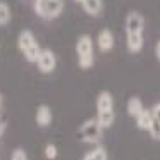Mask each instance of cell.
<instances>
[{
    "label": "cell",
    "instance_id": "5b68a950",
    "mask_svg": "<svg viewBox=\"0 0 160 160\" xmlns=\"http://www.w3.org/2000/svg\"><path fill=\"white\" fill-rule=\"evenodd\" d=\"M78 66L83 71H88L95 66V42L90 35H81L76 42Z\"/></svg>",
    "mask_w": 160,
    "mask_h": 160
},
{
    "label": "cell",
    "instance_id": "d6986e66",
    "mask_svg": "<svg viewBox=\"0 0 160 160\" xmlns=\"http://www.w3.org/2000/svg\"><path fill=\"white\" fill-rule=\"evenodd\" d=\"M155 57L160 60V40H158V43L155 45Z\"/></svg>",
    "mask_w": 160,
    "mask_h": 160
},
{
    "label": "cell",
    "instance_id": "277c9868",
    "mask_svg": "<svg viewBox=\"0 0 160 160\" xmlns=\"http://www.w3.org/2000/svg\"><path fill=\"white\" fill-rule=\"evenodd\" d=\"M18 48L29 64H35L36 59H38V55H40V52H42L40 42L36 40L35 33H33L31 29H22V31H19Z\"/></svg>",
    "mask_w": 160,
    "mask_h": 160
},
{
    "label": "cell",
    "instance_id": "9c48e42d",
    "mask_svg": "<svg viewBox=\"0 0 160 160\" xmlns=\"http://www.w3.org/2000/svg\"><path fill=\"white\" fill-rule=\"evenodd\" d=\"M52 121H53L52 108H50L48 105H45V103L38 105V108H36V112H35L36 126H38V128H48V126L52 124Z\"/></svg>",
    "mask_w": 160,
    "mask_h": 160
},
{
    "label": "cell",
    "instance_id": "7c38bea8",
    "mask_svg": "<svg viewBox=\"0 0 160 160\" xmlns=\"http://www.w3.org/2000/svg\"><path fill=\"white\" fill-rule=\"evenodd\" d=\"M126 110H128V115L132 119H136L143 110H145V105H143V100L139 97H131L128 98V103H126Z\"/></svg>",
    "mask_w": 160,
    "mask_h": 160
},
{
    "label": "cell",
    "instance_id": "8992f818",
    "mask_svg": "<svg viewBox=\"0 0 160 160\" xmlns=\"http://www.w3.org/2000/svg\"><path fill=\"white\" fill-rule=\"evenodd\" d=\"M33 11L38 18L45 19V21H52L64 12V0H35Z\"/></svg>",
    "mask_w": 160,
    "mask_h": 160
},
{
    "label": "cell",
    "instance_id": "3957f363",
    "mask_svg": "<svg viewBox=\"0 0 160 160\" xmlns=\"http://www.w3.org/2000/svg\"><path fill=\"white\" fill-rule=\"evenodd\" d=\"M103 131L105 129L102 128V124L97 121V117H91V119H86L79 124L76 131V138L79 139L81 143L84 145H100L102 139H103Z\"/></svg>",
    "mask_w": 160,
    "mask_h": 160
},
{
    "label": "cell",
    "instance_id": "6da1fadb",
    "mask_svg": "<svg viewBox=\"0 0 160 160\" xmlns=\"http://www.w3.org/2000/svg\"><path fill=\"white\" fill-rule=\"evenodd\" d=\"M124 31H126V47L129 53H139L145 45V18L141 12L131 11L128 12L124 21Z\"/></svg>",
    "mask_w": 160,
    "mask_h": 160
},
{
    "label": "cell",
    "instance_id": "7a4b0ae2",
    "mask_svg": "<svg viewBox=\"0 0 160 160\" xmlns=\"http://www.w3.org/2000/svg\"><path fill=\"white\" fill-rule=\"evenodd\" d=\"M95 105H97V121L102 124L103 129H108L115 122V107L112 93L110 91H100Z\"/></svg>",
    "mask_w": 160,
    "mask_h": 160
},
{
    "label": "cell",
    "instance_id": "2e32d148",
    "mask_svg": "<svg viewBox=\"0 0 160 160\" xmlns=\"http://www.w3.org/2000/svg\"><path fill=\"white\" fill-rule=\"evenodd\" d=\"M43 153H45V157L48 160H55L57 157H59V150H57V146L53 145V143H48V145H45V150H43Z\"/></svg>",
    "mask_w": 160,
    "mask_h": 160
},
{
    "label": "cell",
    "instance_id": "44dd1931",
    "mask_svg": "<svg viewBox=\"0 0 160 160\" xmlns=\"http://www.w3.org/2000/svg\"><path fill=\"white\" fill-rule=\"evenodd\" d=\"M76 2H79V4H81V0H76Z\"/></svg>",
    "mask_w": 160,
    "mask_h": 160
},
{
    "label": "cell",
    "instance_id": "8fae6325",
    "mask_svg": "<svg viewBox=\"0 0 160 160\" xmlns=\"http://www.w3.org/2000/svg\"><path fill=\"white\" fill-rule=\"evenodd\" d=\"M150 110H152V128L148 132L153 139H160V102L153 105Z\"/></svg>",
    "mask_w": 160,
    "mask_h": 160
},
{
    "label": "cell",
    "instance_id": "4fadbf2b",
    "mask_svg": "<svg viewBox=\"0 0 160 160\" xmlns=\"http://www.w3.org/2000/svg\"><path fill=\"white\" fill-rule=\"evenodd\" d=\"M81 160H108V153H107V150H105V146L97 145L91 150H88Z\"/></svg>",
    "mask_w": 160,
    "mask_h": 160
},
{
    "label": "cell",
    "instance_id": "e0dca14e",
    "mask_svg": "<svg viewBox=\"0 0 160 160\" xmlns=\"http://www.w3.org/2000/svg\"><path fill=\"white\" fill-rule=\"evenodd\" d=\"M11 160H29V158H28V153H26L24 148H16L11 153Z\"/></svg>",
    "mask_w": 160,
    "mask_h": 160
},
{
    "label": "cell",
    "instance_id": "ac0fdd59",
    "mask_svg": "<svg viewBox=\"0 0 160 160\" xmlns=\"http://www.w3.org/2000/svg\"><path fill=\"white\" fill-rule=\"evenodd\" d=\"M5 129H7V121H5L4 115L0 114V139H2V136L5 134Z\"/></svg>",
    "mask_w": 160,
    "mask_h": 160
},
{
    "label": "cell",
    "instance_id": "ffe728a7",
    "mask_svg": "<svg viewBox=\"0 0 160 160\" xmlns=\"http://www.w3.org/2000/svg\"><path fill=\"white\" fill-rule=\"evenodd\" d=\"M2 108H4V95L0 93V112H2Z\"/></svg>",
    "mask_w": 160,
    "mask_h": 160
},
{
    "label": "cell",
    "instance_id": "52a82bcc",
    "mask_svg": "<svg viewBox=\"0 0 160 160\" xmlns=\"http://www.w3.org/2000/svg\"><path fill=\"white\" fill-rule=\"evenodd\" d=\"M36 67L42 74H52L57 69V55L50 48H42L38 59H36Z\"/></svg>",
    "mask_w": 160,
    "mask_h": 160
},
{
    "label": "cell",
    "instance_id": "30bf717a",
    "mask_svg": "<svg viewBox=\"0 0 160 160\" xmlns=\"http://www.w3.org/2000/svg\"><path fill=\"white\" fill-rule=\"evenodd\" d=\"M81 9L91 18H97L103 12V0H81Z\"/></svg>",
    "mask_w": 160,
    "mask_h": 160
},
{
    "label": "cell",
    "instance_id": "9a60e30c",
    "mask_svg": "<svg viewBox=\"0 0 160 160\" xmlns=\"http://www.w3.org/2000/svg\"><path fill=\"white\" fill-rule=\"evenodd\" d=\"M12 19V9L5 0H0V26H7Z\"/></svg>",
    "mask_w": 160,
    "mask_h": 160
},
{
    "label": "cell",
    "instance_id": "ba28073f",
    "mask_svg": "<svg viewBox=\"0 0 160 160\" xmlns=\"http://www.w3.org/2000/svg\"><path fill=\"white\" fill-rule=\"evenodd\" d=\"M114 45H115L114 33H112L110 29H107V28L100 29L98 35H97V47H98V50L103 52V53H107V52H110V50L114 48Z\"/></svg>",
    "mask_w": 160,
    "mask_h": 160
},
{
    "label": "cell",
    "instance_id": "5bb4252c",
    "mask_svg": "<svg viewBox=\"0 0 160 160\" xmlns=\"http://www.w3.org/2000/svg\"><path fill=\"white\" fill-rule=\"evenodd\" d=\"M134 121H136L138 129H141V131H150V128H152V110H150V108H145Z\"/></svg>",
    "mask_w": 160,
    "mask_h": 160
}]
</instances>
